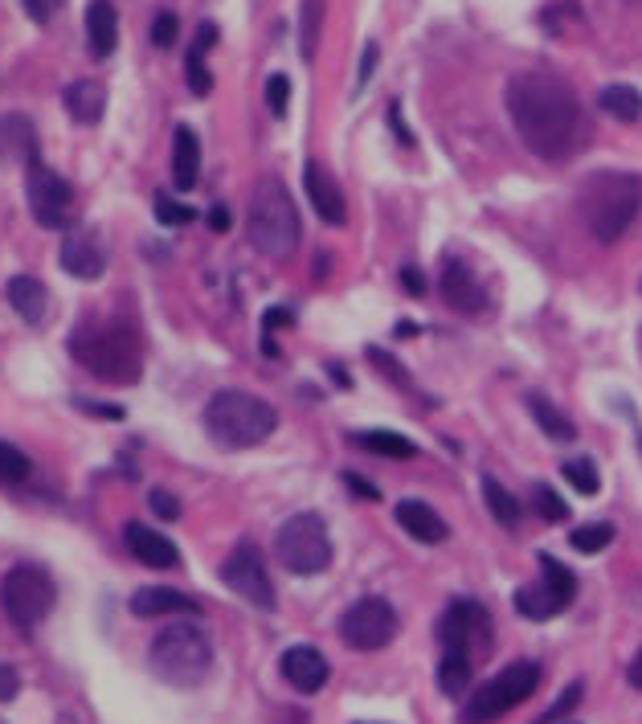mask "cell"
Instances as JSON below:
<instances>
[{
    "label": "cell",
    "instance_id": "50",
    "mask_svg": "<svg viewBox=\"0 0 642 724\" xmlns=\"http://www.w3.org/2000/svg\"><path fill=\"white\" fill-rule=\"evenodd\" d=\"M209 226H214L217 233L229 230V209H226V205H214V213H209Z\"/></svg>",
    "mask_w": 642,
    "mask_h": 724
},
{
    "label": "cell",
    "instance_id": "20",
    "mask_svg": "<svg viewBox=\"0 0 642 724\" xmlns=\"http://www.w3.org/2000/svg\"><path fill=\"white\" fill-rule=\"evenodd\" d=\"M86 45L95 58H111L119 45V13L111 0H90L86 4Z\"/></svg>",
    "mask_w": 642,
    "mask_h": 724
},
{
    "label": "cell",
    "instance_id": "24",
    "mask_svg": "<svg viewBox=\"0 0 642 724\" xmlns=\"http://www.w3.org/2000/svg\"><path fill=\"white\" fill-rule=\"evenodd\" d=\"M66 111H70L74 123L95 128L102 119V111H107V90H102V83H95V78L70 83V87H66Z\"/></svg>",
    "mask_w": 642,
    "mask_h": 724
},
{
    "label": "cell",
    "instance_id": "3",
    "mask_svg": "<svg viewBox=\"0 0 642 724\" xmlns=\"http://www.w3.org/2000/svg\"><path fill=\"white\" fill-rule=\"evenodd\" d=\"M300 209L291 201V193L279 176H262L250 193V209H246V238L258 254L266 259H286L300 246Z\"/></svg>",
    "mask_w": 642,
    "mask_h": 724
},
{
    "label": "cell",
    "instance_id": "26",
    "mask_svg": "<svg viewBox=\"0 0 642 724\" xmlns=\"http://www.w3.org/2000/svg\"><path fill=\"white\" fill-rule=\"evenodd\" d=\"M601 111L618 123H639L642 119V90L630 87V83H614V87L601 90Z\"/></svg>",
    "mask_w": 642,
    "mask_h": 724
},
{
    "label": "cell",
    "instance_id": "44",
    "mask_svg": "<svg viewBox=\"0 0 642 724\" xmlns=\"http://www.w3.org/2000/svg\"><path fill=\"white\" fill-rule=\"evenodd\" d=\"M148 504H152V512H156L160 520H176V516H181V500L172 492H152L148 495Z\"/></svg>",
    "mask_w": 642,
    "mask_h": 724
},
{
    "label": "cell",
    "instance_id": "15",
    "mask_svg": "<svg viewBox=\"0 0 642 724\" xmlns=\"http://www.w3.org/2000/svg\"><path fill=\"white\" fill-rule=\"evenodd\" d=\"M123 545H128L131 557L148 569H176L181 566V549H176L160 528H148V524H140V520H131L128 528H123Z\"/></svg>",
    "mask_w": 642,
    "mask_h": 724
},
{
    "label": "cell",
    "instance_id": "16",
    "mask_svg": "<svg viewBox=\"0 0 642 724\" xmlns=\"http://www.w3.org/2000/svg\"><path fill=\"white\" fill-rule=\"evenodd\" d=\"M443 299L455 307V311H463V316H479V311H487L483 283L475 278V271L467 266V262H458V259H446V266H443Z\"/></svg>",
    "mask_w": 642,
    "mask_h": 724
},
{
    "label": "cell",
    "instance_id": "42",
    "mask_svg": "<svg viewBox=\"0 0 642 724\" xmlns=\"http://www.w3.org/2000/svg\"><path fill=\"white\" fill-rule=\"evenodd\" d=\"M176 37H181V21H176V13H160L156 21H152V42H156L160 50H172Z\"/></svg>",
    "mask_w": 642,
    "mask_h": 724
},
{
    "label": "cell",
    "instance_id": "10",
    "mask_svg": "<svg viewBox=\"0 0 642 724\" xmlns=\"http://www.w3.org/2000/svg\"><path fill=\"white\" fill-rule=\"evenodd\" d=\"M25 197L29 209H33V221L42 230H74V218H78L74 185L66 176H57L42 156L25 164Z\"/></svg>",
    "mask_w": 642,
    "mask_h": 724
},
{
    "label": "cell",
    "instance_id": "52",
    "mask_svg": "<svg viewBox=\"0 0 642 724\" xmlns=\"http://www.w3.org/2000/svg\"><path fill=\"white\" fill-rule=\"evenodd\" d=\"M29 13H33V17H45V9H42V0H29Z\"/></svg>",
    "mask_w": 642,
    "mask_h": 724
},
{
    "label": "cell",
    "instance_id": "5",
    "mask_svg": "<svg viewBox=\"0 0 642 724\" xmlns=\"http://www.w3.org/2000/svg\"><path fill=\"white\" fill-rule=\"evenodd\" d=\"M642 209V176L634 173H594L581 189V213L589 233L601 246H614Z\"/></svg>",
    "mask_w": 642,
    "mask_h": 724
},
{
    "label": "cell",
    "instance_id": "40",
    "mask_svg": "<svg viewBox=\"0 0 642 724\" xmlns=\"http://www.w3.org/2000/svg\"><path fill=\"white\" fill-rule=\"evenodd\" d=\"M266 107H271L274 119H283L291 111V78L286 74H271L266 78Z\"/></svg>",
    "mask_w": 642,
    "mask_h": 724
},
{
    "label": "cell",
    "instance_id": "32",
    "mask_svg": "<svg viewBox=\"0 0 642 724\" xmlns=\"http://www.w3.org/2000/svg\"><path fill=\"white\" fill-rule=\"evenodd\" d=\"M529 409H532V418L541 421V430L548 438H557V442H573V438H577V426H573V421L565 418L561 409L548 406L541 393H532V397H529Z\"/></svg>",
    "mask_w": 642,
    "mask_h": 724
},
{
    "label": "cell",
    "instance_id": "30",
    "mask_svg": "<svg viewBox=\"0 0 642 724\" xmlns=\"http://www.w3.org/2000/svg\"><path fill=\"white\" fill-rule=\"evenodd\" d=\"M536 561H541V581L548 585V590H553V594H557L561 606L569 610V606H573V597H577V578H573V569H569V566H561L553 552H541Z\"/></svg>",
    "mask_w": 642,
    "mask_h": 724
},
{
    "label": "cell",
    "instance_id": "21",
    "mask_svg": "<svg viewBox=\"0 0 642 724\" xmlns=\"http://www.w3.org/2000/svg\"><path fill=\"white\" fill-rule=\"evenodd\" d=\"M131 614H140V618H164V614H200V606L188 594H181V590L148 585V590L131 594Z\"/></svg>",
    "mask_w": 642,
    "mask_h": 724
},
{
    "label": "cell",
    "instance_id": "9",
    "mask_svg": "<svg viewBox=\"0 0 642 724\" xmlns=\"http://www.w3.org/2000/svg\"><path fill=\"white\" fill-rule=\"evenodd\" d=\"M0 602H4L9 623H13L21 635H29V630H33V626L42 623L45 614L54 610V602H57L54 578H50L42 566L9 569L4 581H0Z\"/></svg>",
    "mask_w": 642,
    "mask_h": 724
},
{
    "label": "cell",
    "instance_id": "31",
    "mask_svg": "<svg viewBox=\"0 0 642 724\" xmlns=\"http://www.w3.org/2000/svg\"><path fill=\"white\" fill-rule=\"evenodd\" d=\"M483 504L503 528H520V495H512L500 479H483Z\"/></svg>",
    "mask_w": 642,
    "mask_h": 724
},
{
    "label": "cell",
    "instance_id": "14",
    "mask_svg": "<svg viewBox=\"0 0 642 724\" xmlns=\"http://www.w3.org/2000/svg\"><path fill=\"white\" fill-rule=\"evenodd\" d=\"M279 671H283V680L303 695H315L324 683L331 680V663L324 659V651H315V647H307V643L286 647L283 659H279Z\"/></svg>",
    "mask_w": 642,
    "mask_h": 724
},
{
    "label": "cell",
    "instance_id": "46",
    "mask_svg": "<svg viewBox=\"0 0 642 724\" xmlns=\"http://www.w3.org/2000/svg\"><path fill=\"white\" fill-rule=\"evenodd\" d=\"M377 54H381V50H377V42H369L364 45V58H360V78H357V87L364 90L372 83V70H377Z\"/></svg>",
    "mask_w": 642,
    "mask_h": 724
},
{
    "label": "cell",
    "instance_id": "34",
    "mask_svg": "<svg viewBox=\"0 0 642 724\" xmlns=\"http://www.w3.org/2000/svg\"><path fill=\"white\" fill-rule=\"evenodd\" d=\"M610 540H614V524H586V528H573L569 533V545L577 552H601V549H610Z\"/></svg>",
    "mask_w": 642,
    "mask_h": 724
},
{
    "label": "cell",
    "instance_id": "7",
    "mask_svg": "<svg viewBox=\"0 0 642 724\" xmlns=\"http://www.w3.org/2000/svg\"><path fill=\"white\" fill-rule=\"evenodd\" d=\"M536 688H541V663H532V659L508 663L496 680L479 683L471 692V700L463 704V724L500 721V716H508L512 709H520L524 700H532Z\"/></svg>",
    "mask_w": 642,
    "mask_h": 724
},
{
    "label": "cell",
    "instance_id": "43",
    "mask_svg": "<svg viewBox=\"0 0 642 724\" xmlns=\"http://www.w3.org/2000/svg\"><path fill=\"white\" fill-rule=\"evenodd\" d=\"M369 361H377V373H381V377L398 381L401 390H410V377H405V373H401V364L393 361V356H385V352H381V348H369Z\"/></svg>",
    "mask_w": 642,
    "mask_h": 724
},
{
    "label": "cell",
    "instance_id": "2",
    "mask_svg": "<svg viewBox=\"0 0 642 724\" xmlns=\"http://www.w3.org/2000/svg\"><path fill=\"white\" fill-rule=\"evenodd\" d=\"M70 356L107 385H135L143 377V348L128 323H86L70 336Z\"/></svg>",
    "mask_w": 642,
    "mask_h": 724
},
{
    "label": "cell",
    "instance_id": "18",
    "mask_svg": "<svg viewBox=\"0 0 642 724\" xmlns=\"http://www.w3.org/2000/svg\"><path fill=\"white\" fill-rule=\"evenodd\" d=\"M62 266H66V275L83 278V283H95L102 278L107 271V250L95 233L86 230H70L66 233V242H62Z\"/></svg>",
    "mask_w": 642,
    "mask_h": 724
},
{
    "label": "cell",
    "instance_id": "48",
    "mask_svg": "<svg viewBox=\"0 0 642 724\" xmlns=\"http://www.w3.org/2000/svg\"><path fill=\"white\" fill-rule=\"evenodd\" d=\"M389 119H393V128H398V140H401V144H414V135H410L405 119H401V102H389Z\"/></svg>",
    "mask_w": 642,
    "mask_h": 724
},
{
    "label": "cell",
    "instance_id": "41",
    "mask_svg": "<svg viewBox=\"0 0 642 724\" xmlns=\"http://www.w3.org/2000/svg\"><path fill=\"white\" fill-rule=\"evenodd\" d=\"M581 692H586L581 683H569V688L561 692L557 704H553V709L544 712V716H541V721H536V724H561V721H565V716H569L573 709H577V704H581Z\"/></svg>",
    "mask_w": 642,
    "mask_h": 724
},
{
    "label": "cell",
    "instance_id": "12",
    "mask_svg": "<svg viewBox=\"0 0 642 724\" xmlns=\"http://www.w3.org/2000/svg\"><path fill=\"white\" fill-rule=\"evenodd\" d=\"M221 581H226L229 590L242 597V602H250V606H258V610L279 606V597H274V581H271V573H266V561H262L258 545H250V540H242V545L226 557V566H221Z\"/></svg>",
    "mask_w": 642,
    "mask_h": 724
},
{
    "label": "cell",
    "instance_id": "47",
    "mask_svg": "<svg viewBox=\"0 0 642 724\" xmlns=\"http://www.w3.org/2000/svg\"><path fill=\"white\" fill-rule=\"evenodd\" d=\"M344 483H348L352 492H360V500H381V492L372 487L369 479H360V475H344Z\"/></svg>",
    "mask_w": 642,
    "mask_h": 724
},
{
    "label": "cell",
    "instance_id": "25",
    "mask_svg": "<svg viewBox=\"0 0 642 724\" xmlns=\"http://www.w3.org/2000/svg\"><path fill=\"white\" fill-rule=\"evenodd\" d=\"M0 152L13 160H37V131L25 116H4L0 119Z\"/></svg>",
    "mask_w": 642,
    "mask_h": 724
},
{
    "label": "cell",
    "instance_id": "27",
    "mask_svg": "<svg viewBox=\"0 0 642 724\" xmlns=\"http://www.w3.org/2000/svg\"><path fill=\"white\" fill-rule=\"evenodd\" d=\"M515 610L524 614V618H532V623H544V618H553V614H561V602L557 594L544 585V581H532V585H524V590H515Z\"/></svg>",
    "mask_w": 642,
    "mask_h": 724
},
{
    "label": "cell",
    "instance_id": "1",
    "mask_svg": "<svg viewBox=\"0 0 642 724\" xmlns=\"http://www.w3.org/2000/svg\"><path fill=\"white\" fill-rule=\"evenodd\" d=\"M508 116L520 144L541 160H565L581 144L577 90L553 70H520L508 78Z\"/></svg>",
    "mask_w": 642,
    "mask_h": 724
},
{
    "label": "cell",
    "instance_id": "51",
    "mask_svg": "<svg viewBox=\"0 0 642 724\" xmlns=\"http://www.w3.org/2000/svg\"><path fill=\"white\" fill-rule=\"evenodd\" d=\"M630 683H634V688H642V647H639V655H634V659H630Z\"/></svg>",
    "mask_w": 642,
    "mask_h": 724
},
{
    "label": "cell",
    "instance_id": "45",
    "mask_svg": "<svg viewBox=\"0 0 642 724\" xmlns=\"http://www.w3.org/2000/svg\"><path fill=\"white\" fill-rule=\"evenodd\" d=\"M17 692H21V676H17V667L0 663V704H9Z\"/></svg>",
    "mask_w": 642,
    "mask_h": 724
},
{
    "label": "cell",
    "instance_id": "36",
    "mask_svg": "<svg viewBox=\"0 0 642 724\" xmlns=\"http://www.w3.org/2000/svg\"><path fill=\"white\" fill-rule=\"evenodd\" d=\"M532 504H536V512H541V520H548V524L569 520V504H565L548 483H536V487H532Z\"/></svg>",
    "mask_w": 642,
    "mask_h": 724
},
{
    "label": "cell",
    "instance_id": "35",
    "mask_svg": "<svg viewBox=\"0 0 642 724\" xmlns=\"http://www.w3.org/2000/svg\"><path fill=\"white\" fill-rule=\"evenodd\" d=\"M33 463H29V454L13 442H0V483H25Z\"/></svg>",
    "mask_w": 642,
    "mask_h": 724
},
{
    "label": "cell",
    "instance_id": "13",
    "mask_svg": "<svg viewBox=\"0 0 642 724\" xmlns=\"http://www.w3.org/2000/svg\"><path fill=\"white\" fill-rule=\"evenodd\" d=\"M438 638H443L446 651L475 655L479 647L491 643V614H487V606L471 602V597H458V602L446 606L443 618H438Z\"/></svg>",
    "mask_w": 642,
    "mask_h": 724
},
{
    "label": "cell",
    "instance_id": "22",
    "mask_svg": "<svg viewBox=\"0 0 642 724\" xmlns=\"http://www.w3.org/2000/svg\"><path fill=\"white\" fill-rule=\"evenodd\" d=\"M200 180V140L193 128H176V135H172V185L181 193L197 189Z\"/></svg>",
    "mask_w": 642,
    "mask_h": 724
},
{
    "label": "cell",
    "instance_id": "8",
    "mask_svg": "<svg viewBox=\"0 0 642 724\" xmlns=\"http://www.w3.org/2000/svg\"><path fill=\"white\" fill-rule=\"evenodd\" d=\"M274 552H279L286 573H300V578L324 573L331 566V536L324 516L295 512L291 520H283V528L274 533Z\"/></svg>",
    "mask_w": 642,
    "mask_h": 724
},
{
    "label": "cell",
    "instance_id": "49",
    "mask_svg": "<svg viewBox=\"0 0 642 724\" xmlns=\"http://www.w3.org/2000/svg\"><path fill=\"white\" fill-rule=\"evenodd\" d=\"M401 283H405V290H410V295H422V290H426V278L417 275L414 266H401Z\"/></svg>",
    "mask_w": 642,
    "mask_h": 724
},
{
    "label": "cell",
    "instance_id": "23",
    "mask_svg": "<svg viewBox=\"0 0 642 724\" xmlns=\"http://www.w3.org/2000/svg\"><path fill=\"white\" fill-rule=\"evenodd\" d=\"M4 299L13 307L17 316L25 319V323H42L50 316V290H45L42 278L33 275H17L9 278V287H4Z\"/></svg>",
    "mask_w": 642,
    "mask_h": 724
},
{
    "label": "cell",
    "instance_id": "17",
    "mask_svg": "<svg viewBox=\"0 0 642 724\" xmlns=\"http://www.w3.org/2000/svg\"><path fill=\"white\" fill-rule=\"evenodd\" d=\"M303 189H307V201L315 205V213L328 221V226H344L348 221V201H344V189L336 185V176L324 168V164H307L303 168Z\"/></svg>",
    "mask_w": 642,
    "mask_h": 724
},
{
    "label": "cell",
    "instance_id": "11",
    "mask_svg": "<svg viewBox=\"0 0 642 724\" xmlns=\"http://www.w3.org/2000/svg\"><path fill=\"white\" fill-rule=\"evenodd\" d=\"M398 635V610L389 606L385 597H360L344 610L340 638L352 651H381Z\"/></svg>",
    "mask_w": 642,
    "mask_h": 724
},
{
    "label": "cell",
    "instance_id": "37",
    "mask_svg": "<svg viewBox=\"0 0 642 724\" xmlns=\"http://www.w3.org/2000/svg\"><path fill=\"white\" fill-rule=\"evenodd\" d=\"M185 78H188V90L200 95V99L214 90V74L205 70V50H197V45L188 50V58H185Z\"/></svg>",
    "mask_w": 642,
    "mask_h": 724
},
{
    "label": "cell",
    "instance_id": "33",
    "mask_svg": "<svg viewBox=\"0 0 642 724\" xmlns=\"http://www.w3.org/2000/svg\"><path fill=\"white\" fill-rule=\"evenodd\" d=\"M324 4H328V0H303V9H300V50L307 62L315 58L319 37H324Z\"/></svg>",
    "mask_w": 642,
    "mask_h": 724
},
{
    "label": "cell",
    "instance_id": "38",
    "mask_svg": "<svg viewBox=\"0 0 642 724\" xmlns=\"http://www.w3.org/2000/svg\"><path fill=\"white\" fill-rule=\"evenodd\" d=\"M565 479H569L581 495H598V487H601L598 467L589 463V459H569V463H565Z\"/></svg>",
    "mask_w": 642,
    "mask_h": 724
},
{
    "label": "cell",
    "instance_id": "28",
    "mask_svg": "<svg viewBox=\"0 0 642 724\" xmlns=\"http://www.w3.org/2000/svg\"><path fill=\"white\" fill-rule=\"evenodd\" d=\"M471 676H475V659L467 651L443 655V663H438V688H443L446 695L467 692V688H471Z\"/></svg>",
    "mask_w": 642,
    "mask_h": 724
},
{
    "label": "cell",
    "instance_id": "6",
    "mask_svg": "<svg viewBox=\"0 0 642 724\" xmlns=\"http://www.w3.org/2000/svg\"><path fill=\"white\" fill-rule=\"evenodd\" d=\"M148 663L172 688H200L214 671V643L193 623L164 626L148 647Z\"/></svg>",
    "mask_w": 642,
    "mask_h": 724
},
{
    "label": "cell",
    "instance_id": "29",
    "mask_svg": "<svg viewBox=\"0 0 642 724\" xmlns=\"http://www.w3.org/2000/svg\"><path fill=\"white\" fill-rule=\"evenodd\" d=\"M352 442H360L372 454H385V459H414L417 447L398 430H364V435H352Z\"/></svg>",
    "mask_w": 642,
    "mask_h": 724
},
{
    "label": "cell",
    "instance_id": "19",
    "mask_svg": "<svg viewBox=\"0 0 642 724\" xmlns=\"http://www.w3.org/2000/svg\"><path fill=\"white\" fill-rule=\"evenodd\" d=\"M393 516H398V524L405 528V536H414V540H422V545H443L446 536H450L443 516H438L429 504H422V500H401Z\"/></svg>",
    "mask_w": 642,
    "mask_h": 724
},
{
    "label": "cell",
    "instance_id": "4",
    "mask_svg": "<svg viewBox=\"0 0 642 724\" xmlns=\"http://www.w3.org/2000/svg\"><path fill=\"white\" fill-rule=\"evenodd\" d=\"M205 430H209V438H214L217 447L250 450V447H262L279 430V414H274L271 402H262L254 393L221 390L205 406Z\"/></svg>",
    "mask_w": 642,
    "mask_h": 724
},
{
    "label": "cell",
    "instance_id": "39",
    "mask_svg": "<svg viewBox=\"0 0 642 724\" xmlns=\"http://www.w3.org/2000/svg\"><path fill=\"white\" fill-rule=\"evenodd\" d=\"M152 209H156L160 226H188V221L197 218V213H193L185 201H172L168 193H156V205H152Z\"/></svg>",
    "mask_w": 642,
    "mask_h": 724
}]
</instances>
